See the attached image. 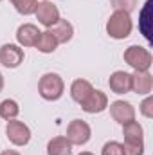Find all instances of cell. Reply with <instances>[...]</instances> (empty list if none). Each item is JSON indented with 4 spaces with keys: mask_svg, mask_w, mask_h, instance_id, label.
<instances>
[{
    "mask_svg": "<svg viewBox=\"0 0 153 155\" xmlns=\"http://www.w3.org/2000/svg\"><path fill=\"white\" fill-rule=\"evenodd\" d=\"M92 90H94V87H92V83L88 79L77 78V79L72 81V85H70V97H72V101H76L77 105H81L92 94Z\"/></svg>",
    "mask_w": 153,
    "mask_h": 155,
    "instance_id": "obj_15",
    "label": "cell"
},
{
    "mask_svg": "<svg viewBox=\"0 0 153 155\" xmlns=\"http://www.w3.org/2000/svg\"><path fill=\"white\" fill-rule=\"evenodd\" d=\"M4 90V76H2V72H0V92Z\"/></svg>",
    "mask_w": 153,
    "mask_h": 155,
    "instance_id": "obj_26",
    "label": "cell"
},
{
    "mask_svg": "<svg viewBox=\"0 0 153 155\" xmlns=\"http://www.w3.org/2000/svg\"><path fill=\"white\" fill-rule=\"evenodd\" d=\"M122 135H124V143L144 144V128L135 119L126 123V124H122Z\"/></svg>",
    "mask_w": 153,
    "mask_h": 155,
    "instance_id": "obj_16",
    "label": "cell"
},
{
    "mask_svg": "<svg viewBox=\"0 0 153 155\" xmlns=\"http://www.w3.org/2000/svg\"><path fill=\"white\" fill-rule=\"evenodd\" d=\"M0 2H2V0H0Z\"/></svg>",
    "mask_w": 153,
    "mask_h": 155,
    "instance_id": "obj_28",
    "label": "cell"
},
{
    "mask_svg": "<svg viewBox=\"0 0 153 155\" xmlns=\"http://www.w3.org/2000/svg\"><path fill=\"white\" fill-rule=\"evenodd\" d=\"M40 35H41V31L38 29V25H34V24H22L16 29V41H18V45L22 49L24 47H34Z\"/></svg>",
    "mask_w": 153,
    "mask_h": 155,
    "instance_id": "obj_12",
    "label": "cell"
},
{
    "mask_svg": "<svg viewBox=\"0 0 153 155\" xmlns=\"http://www.w3.org/2000/svg\"><path fill=\"white\" fill-rule=\"evenodd\" d=\"M45 150H47V155H72V144L65 135H58L47 143Z\"/></svg>",
    "mask_w": 153,
    "mask_h": 155,
    "instance_id": "obj_17",
    "label": "cell"
},
{
    "mask_svg": "<svg viewBox=\"0 0 153 155\" xmlns=\"http://www.w3.org/2000/svg\"><path fill=\"white\" fill-rule=\"evenodd\" d=\"M153 0H146V4L142 5V9H141V13H139V31H141V35L144 36V38L148 40V41H151V31H153V25H151V20H153Z\"/></svg>",
    "mask_w": 153,
    "mask_h": 155,
    "instance_id": "obj_14",
    "label": "cell"
},
{
    "mask_svg": "<svg viewBox=\"0 0 153 155\" xmlns=\"http://www.w3.org/2000/svg\"><path fill=\"white\" fill-rule=\"evenodd\" d=\"M34 15H36V20H38L43 27H47V29H50V27L61 18V16H60V9H58L52 2H49V0L38 2V7H36Z\"/></svg>",
    "mask_w": 153,
    "mask_h": 155,
    "instance_id": "obj_7",
    "label": "cell"
},
{
    "mask_svg": "<svg viewBox=\"0 0 153 155\" xmlns=\"http://www.w3.org/2000/svg\"><path fill=\"white\" fill-rule=\"evenodd\" d=\"M133 31V20L130 13L124 11H114L110 18L106 20V35L114 40L128 38Z\"/></svg>",
    "mask_w": 153,
    "mask_h": 155,
    "instance_id": "obj_2",
    "label": "cell"
},
{
    "mask_svg": "<svg viewBox=\"0 0 153 155\" xmlns=\"http://www.w3.org/2000/svg\"><path fill=\"white\" fill-rule=\"evenodd\" d=\"M110 116L115 123L122 126L135 119V107L124 99H115L114 103H110Z\"/></svg>",
    "mask_w": 153,
    "mask_h": 155,
    "instance_id": "obj_8",
    "label": "cell"
},
{
    "mask_svg": "<svg viewBox=\"0 0 153 155\" xmlns=\"http://www.w3.org/2000/svg\"><path fill=\"white\" fill-rule=\"evenodd\" d=\"M65 137L69 139V143L72 146H85L92 137V128L83 119H72L69 123V126H67Z\"/></svg>",
    "mask_w": 153,
    "mask_h": 155,
    "instance_id": "obj_5",
    "label": "cell"
},
{
    "mask_svg": "<svg viewBox=\"0 0 153 155\" xmlns=\"http://www.w3.org/2000/svg\"><path fill=\"white\" fill-rule=\"evenodd\" d=\"M77 155H94L92 152H81V153H77Z\"/></svg>",
    "mask_w": 153,
    "mask_h": 155,
    "instance_id": "obj_27",
    "label": "cell"
},
{
    "mask_svg": "<svg viewBox=\"0 0 153 155\" xmlns=\"http://www.w3.org/2000/svg\"><path fill=\"white\" fill-rule=\"evenodd\" d=\"M114 11H124V13H132L137 7V0H110Z\"/></svg>",
    "mask_w": 153,
    "mask_h": 155,
    "instance_id": "obj_22",
    "label": "cell"
},
{
    "mask_svg": "<svg viewBox=\"0 0 153 155\" xmlns=\"http://www.w3.org/2000/svg\"><path fill=\"white\" fill-rule=\"evenodd\" d=\"M34 47L38 49V52H41V54H52L58 49V41L50 35V31L47 29V31H41V35H40V38Z\"/></svg>",
    "mask_w": 153,
    "mask_h": 155,
    "instance_id": "obj_18",
    "label": "cell"
},
{
    "mask_svg": "<svg viewBox=\"0 0 153 155\" xmlns=\"http://www.w3.org/2000/svg\"><path fill=\"white\" fill-rule=\"evenodd\" d=\"M65 81L58 72H45L38 81V94L45 101H58L63 97Z\"/></svg>",
    "mask_w": 153,
    "mask_h": 155,
    "instance_id": "obj_1",
    "label": "cell"
},
{
    "mask_svg": "<svg viewBox=\"0 0 153 155\" xmlns=\"http://www.w3.org/2000/svg\"><path fill=\"white\" fill-rule=\"evenodd\" d=\"M122 152H124V155H144V144L124 143L122 144Z\"/></svg>",
    "mask_w": 153,
    "mask_h": 155,
    "instance_id": "obj_24",
    "label": "cell"
},
{
    "mask_svg": "<svg viewBox=\"0 0 153 155\" xmlns=\"http://www.w3.org/2000/svg\"><path fill=\"white\" fill-rule=\"evenodd\" d=\"M108 87L117 96L132 92V74L124 72V71H115L108 78Z\"/></svg>",
    "mask_w": 153,
    "mask_h": 155,
    "instance_id": "obj_11",
    "label": "cell"
},
{
    "mask_svg": "<svg viewBox=\"0 0 153 155\" xmlns=\"http://www.w3.org/2000/svg\"><path fill=\"white\" fill-rule=\"evenodd\" d=\"M20 114V105L15 101V99H4L0 103V117L4 121H11V119H16Z\"/></svg>",
    "mask_w": 153,
    "mask_h": 155,
    "instance_id": "obj_19",
    "label": "cell"
},
{
    "mask_svg": "<svg viewBox=\"0 0 153 155\" xmlns=\"http://www.w3.org/2000/svg\"><path fill=\"white\" fill-rule=\"evenodd\" d=\"M5 137L13 146H27L31 141V128L18 119H11L5 124Z\"/></svg>",
    "mask_w": 153,
    "mask_h": 155,
    "instance_id": "obj_4",
    "label": "cell"
},
{
    "mask_svg": "<svg viewBox=\"0 0 153 155\" xmlns=\"http://www.w3.org/2000/svg\"><path fill=\"white\" fill-rule=\"evenodd\" d=\"M81 108H83V112H86V114H101V112H105L106 108H108V96L103 92V90H97V88H94L92 90V94L81 103Z\"/></svg>",
    "mask_w": 153,
    "mask_h": 155,
    "instance_id": "obj_9",
    "label": "cell"
},
{
    "mask_svg": "<svg viewBox=\"0 0 153 155\" xmlns=\"http://www.w3.org/2000/svg\"><path fill=\"white\" fill-rule=\"evenodd\" d=\"M153 90V76L150 71H133L132 74V92L139 96H148Z\"/></svg>",
    "mask_w": 153,
    "mask_h": 155,
    "instance_id": "obj_10",
    "label": "cell"
},
{
    "mask_svg": "<svg viewBox=\"0 0 153 155\" xmlns=\"http://www.w3.org/2000/svg\"><path fill=\"white\" fill-rule=\"evenodd\" d=\"M13 4V7L16 9V13L24 15V16H29V15H34L36 7H38V0H9Z\"/></svg>",
    "mask_w": 153,
    "mask_h": 155,
    "instance_id": "obj_20",
    "label": "cell"
},
{
    "mask_svg": "<svg viewBox=\"0 0 153 155\" xmlns=\"http://www.w3.org/2000/svg\"><path fill=\"white\" fill-rule=\"evenodd\" d=\"M0 155H20V152H16V150H4V152H0Z\"/></svg>",
    "mask_w": 153,
    "mask_h": 155,
    "instance_id": "obj_25",
    "label": "cell"
},
{
    "mask_svg": "<svg viewBox=\"0 0 153 155\" xmlns=\"http://www.w3.org/2000/svg\"><path fill=\"white\" fill-rule=\"evenodd\" d=\"M122 58L133 71H150L153 63L151 52L142 45H130L124 51Z\"/></svg>",
    "mask_w": 153,
    "mask_h": 155,
    "instance_id": "obj_3",
    "label": "cell"
},
{
    "mask_svg": "<svg viewBox=\"0 0 153 155\" xmlns=\"http://www.w3.org/2000/svg\"><path fill=\"white\" fill-rule=\"evenodd\" d=\"M101 155H124L122 143H119V141H108V143H105L103 148H101Z\"/></svg>",
    "mask_w": 153,
    "mask_h": 155,
    "instance_id": "obj_21",
    "label": "cell"
},
{
    "mask_svg": "<svg viewBox=\"0 0 153 155\" xmlns=\"http://www.w3.org/2000/svg\"><path fill=\"white\" fill-rule=\"evenodd\" d=\"M49 31H50V35L56 38L58 45L69 43V41L72 40V36H74V25H72L69 20H65V18H60Z\"/></svg>",
    "mask_w": 153,
    "mask_h": 155,
    "instance_id": "obj_13",
    "label": "cell"
},
{
    "mask_svg": "<svg viewBox=\"0 0 153 155\" xmlns=\"http://www.w3.org/2000/svg\"><path fill=\"white\" fill-rule=\"evenodd\" d=\"M25 52L16 43H4L0 47V63L5 69H18L24 63Z\"/></svg>",
    "mask_w": 153,
    "mask_h": 155,
    "instance_id": "obj_6",
    "label": "cell"
},
{
    "mask_svg": "<svg viewBox=\"0 0 153 155\" xmlns=\"http://www.w3.org/2000/svg\"><path fill=\"white\" fill-rule=\"evenodd\" d=\"M139 112L146 117V119H151L153 117V97L150 94H148V96L142 99V103L139 105Z\"/></svg>",
    "mask_w": 153,
    "mask_h": 155,
    "instance_id": "obj_23",
    "label": "cell"
}]
</instances>
